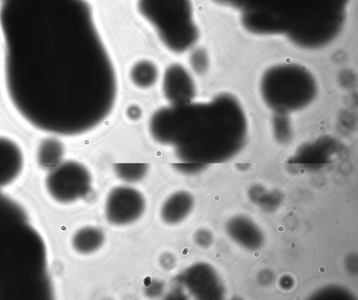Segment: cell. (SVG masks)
Returning a JSON list of instances; mask_svg holds the SVG:
<instances>
[{"label": "cell", "instance_id": "ffe728a7", "mask_svg": "<svg viewBox=\"0 0 358 300\" xmlns=\"http://www.w3.org/2000/svg\"><path fill=\"white\" fill-rule=\"evenodd\" d=\"M127 115L131 120H136L141 117V108L136 105H131L127 108Z\"/></svg>", "mask_w": 358, "mask_h": 300}, {"label": "cell", "instance_id": "5b68a950", "mask_svg": "<svg viewBox=\"0 0 358 300\" xmlns=\"http://www.w3.org/2000/svg\"><path fill=\"white\" fill-rule=\"evenodd\" d=\"M259 90L267 106L285 115L308 106L317 94V85L306 67L288 63L268 68L262 76Z\"/></svg>", "mask_w": 358, "mask_h": 300}, {"label": "cell", "instance_id": "7a4b0ae2", "mask_svg": "<svg viewBox=\"0 0 358 300\" xmlns=\"http://www.w3.org/2000/svg\"><path fill=\"white\" fill-rule=\"evenodd\" d=\"M248 121L239 101L228 93L205 102L171 104L151 116L148 129L160 144L172 145L184 162L220 163L244 147Z\"/></svg>", "mask_w": 358, "mask_h": 300}, {"label": "cell", "instance_id": "30bf717a", "mask_svg": "<svg viewBox=\"0 0 358 300\" xmlns=\"http://www.w3.org/2000/svg\"><path fill=\"white\" fill-rule=\"evenodd\" d=\"M23 167V155L12 140L0 136V188L17 178Z\"/></svg>", "mask_w": 358, "mask_h": 300}, {"label": "cell", "instance_id": "277c9868", "mask_svg": "<svg viewBox=\"0 0 358 300\" xmlns=\"http://www.w3.org/2000/svg\"><path fill=\"white\" fill-rule=\"evenodd\" d=\"M45 245L27 219L0 221V299H50Z\"/></svg>", "mask_w": 358, "mask_h": 300}, {"label": "cell", "instance_id": "7c38bea8", "mask_svg": "<svg viewBox=\"0 0 358 300\" xmlns=\"http://www.w3.org/2000/svg\"><path fill=\"white\" fill-rule=\"evenodd\" d=\"M210 271L203 264H195L182 274L180 280L194 297L202 299L210 297L208 292L213 282Z\"/></svg>", "mask_w": 358, "mask_h": 300}, {"label": "cell", "instance_id": "2e32d148", "mask_svg": "<svg viewBox=\"0 0 358 300\" xmlns=\"http://www.w3.org/2000/svg\"><path fill=\"white\" fill-rule=\"evenodd\" d=\"M149 165L145 163H118L114 164L117 176L122 180L134 183L137 182L146 175Z\"/></svg>", "mask_w": 358, "mask_h": 300}, {"label": "cell", "instance_id": "9a60e30c", "mask_svg": "<svg viewBox=\"0 0 358 300\" xmlns=\"http://www.w3.org/2000/svg\"><path fill=\"white\" fill-rule=\"evenodd\" d=\"M131 82L139 88H149L157 82L159 71L151 61L142 59L136 62L131 68L129 73Z\"/></svg>", "mask_w": 358, "mask_h": 300}, {"label": "cell", "instance_id": "8fae6325", "mask_svg": "<svg viewBox=\"0 0 358 300\" xmlns=\"http://www.w3.org/2000/svg\"><path fill=\"white\" fill-rule=\"evenodd\" d=\"M193 206L194 199L189 192H176L162 204L160 210L161 217L166 224H178L189 214Z\"/></svg>", "mask_w": 358, "mask_h": 300}, {"label": "cell", "instance_id": "5bb4252c", "mask_svg": "<svg viewBox=\"0 0 358 300\" xmlns=\"http://www.w3.org/2000/svg\"><path fill=\"white\" fill-rule=\"evenodd\" d=\"M64 154L63 143L55 138H47L39 144L36 159L38 165L49 171L62 162Z\"/></svg>", "mask_w": 358, "mask_h": 300}, {"label": "cell", "instance_id": "9c48e42d", "mask_svg": "<svg viewBox=\"0 0 358 300\" xmlns=\"http://www.w3.org/2000/svg\"><path fill=\"white\" fill-rule=\"evenodd\" d=\"M162 91L171 104L192 101L196 94V86L189 72L180 64L166 67L162 79Z\"/></svg>", "mask_w": 358, "mask_h": 300}, {"label": "cell", "instance_id": "d6986e66", "mask_svg": "<svg viewBox=\"0 0 358 300\" xmlns=\"http://www.w3.org/2000/svg\"><path fill=\"white\" fill-rule=\"evenodd\" d=\"M171 166L180 173L192 174L203 170L207 164L182 162L181 163L172 164Z\"/></svg>", "mask_w": 358, "mask_h": 300}, {"label": "cell", "instance_id": "4fadbf2b", "mask_svg": "<svg viewBox=\"0 0 358 300\" xmlns=\"http://www.w3.org/2000/svg\"><path fill=\"white\" fill-rule=\"evenodd\" d=\"M103 232L94 227H85L73 236L72 246L81 254H90L99 249L104 243Z\"/></svg>", "mask_w": 358, "mask_h": 300}, {"label": "cell", "instance_id": "6da1fadb", "mask_svg": "<svg viewBox=\"0 0 358 300\" xmlns=\"http://www.w3.org/2000/svg\"><path fill=\"white\" fill-rule=\"evenodd\" d=\"M3 29L8 95L26 121L76 136L107 118L116 73L86 0H48V20H5Z\"/></svg>", "mask_w": 358, "mask_h": 300}, {"label": "cell", "instance_id": "ba28073f", "mask_svg": "<svg viewBox=\"0 0 358 300\" xmlns=\"http://www.w3.org/2000/svg\"><path fill=\"white\" fill-rule=\"evenodd\" d=\"M145 208L143 194L129 186H118L109 192L105 204L107 220L115 225H126L137 220Z\"/></svg>", "mask_w": 358, "mask_h": 300}, {"label": "cell", "instance_id": "ac0fdd59", "mask_svg": "<svg viewBox=\"0 0 358 300\" xmlns=\"http://www.w3.org/2000/svg\"><path fill=\"white\" fill-rule=\"evenodd\" d=\"M208 56L202 48L195 49L189 56V64L192 69L198 74L204 73L208 66Z\"/></svg>", "mask_w": 358, "mask_h": 300}, {"label": "cell", "instance_id": "3957f363", "mask_svg": "<svg viewBox=\"0 0 358 300\" xmlns=\"http://www.w3.org/2000/svg\"><path fill=\"white\" fill-rule=\"evenodd\" d=\"M240 13L248 32L285 36L305 49L329 44L341 31L346 17L344 0H212Z\"/></svg>", "mask_w": 358, "mask_h": 300}, {"label": "cell", "instance_id": "52a82bcc", "mask_svg": "<svg viewBox=\"0 0 358 300\" xmlns=\"http://www.w3.org/2000/svg\"><path fill=\"white\" fill-rule=\"evenodd\" d=\"M45 187L56 201L71 203L86 197L92 189V176L88 169L75 161L62 162L50 170Z\"/></svg>", "mask_w": 358, "mask_h": 300}, {"label": "cell", "instance_id": "e0dca14e", "mask_svg": "<svg viewBox=\"0 0 358 300\" xmlns=\"http://www.w3.org/2000/svg\"><path fill=\"white\" fill-rule=\"evenodd\" d=\"M27 219L23 208L9 197L0 193V221Z\"/></svg>", "mask_w": 358, "mask_h": 300}, {"label": "cell", "instance_id": "8992f818", "mask_svg": "<svg viewBox=\"0 0 358 300\" xmlns=\"http://www.w3.org/2000/svg\"><path fill=\"white\" fill-rule=\"evenodd\" d=\"M137 10L173 52H185L199 38L192 0H137Z\"/></svg>", "mask_w": 358, "mask_h": 300}, {"label": "cell", "instance_id": "44dd1931", "mask_svg": "<svg viewBox=\"0 0 358 300\" xmlns=\"http://www.w3.org/2000/svg\"><path fill=\"white\" fill-rule=\"evenodd\" d=\"M344 1H346V2L348 3V1L349 0H344Z\"/></svg>", "mask_w": 358, "mask_h": 300}]
</instances>
